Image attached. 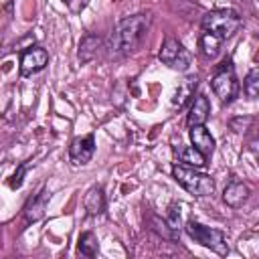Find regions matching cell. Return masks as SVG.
Returning <instances> with one entry per match:
<instances>
[{"label": "cell", "instance_id": "1", "mask_svg": "<svg viewBox=\"0 0 259 259\" xmlns=\"http://www.w3.org/2000/svg\"><path fill=\"white\" fill-rule=\"evenodd\" d=\"M150 24H152V16L148 12H138V14L121 18L111 28V34L107 40L109 55L123 57V55H130L132 51H136L140 47V42L144 40Z\"/></svg>", "mask_w": 259, "mask_h": 259}, {"label": "cell", "instance_id": "2", "mask_svg": "<svg viewBox=\"0 0 259 259\" xmlns=\"http://www.w3.org/2000/svg\"><path fill=\"white\" fill-rule=\"evenodd\" d=\"M172 176L186 192L194 196H210L214 192V180L208 174L200 172L198 168H192L186 164H174Z\"/></svg>", "mask_w": 259, "mask_h": 259}, {"label": "cell", "instance_id": "3", "mask_svg": "<svg viewBox=\"0 0 259 259\" xmlns=\"http://www.w3.org/2000/svg\"><path fill=\"white\" fill-rule=\"evenodd\" d=\"M241 28V16L231 8L210 10L202 16V30L214 34L219 40L231 38Z\"/></svg>", "mask_w": 259, "mask_h": 259}, {"label": "cell", "instance_id": "4", "mask_svg": "<svg viewBox=\"0 0 259 259\" xmlns=\"http://www.w3.org/2000/svg\"><path fill=\"white\" fill-rule=\"evenodd\" d=\"M184 231H186V235H188L194 243H198V245H202V247L214 251L217 255L225 257V255L229 253L227 239H225L223 231H219V229H214V227H206V225H202V223H198V221H188L186 227H184Z\"/></svg>", "mask_w": 259, "mask_h": 259}, {"label": "cell", "instance_id": "5", "mask_svg": "<svg viewBox=\"0 0 259 259\" xmlns=\"http://www.w3.org/2000/svg\"><path fill=\"white\" fill-rule=\"evenodd\" d=\"M210 87L214 91V95L223 101V103H231L237 95H239V81H237V75H235V69H233V63L231 59L223 61L212 79H210Z\"/></svg>", "mask_w": 259, "mask_h": 259}, {"label": "cell", "instance_id": "6", "mask_svg": "<svg viewBox=\"0 0 259 259\" xmlns=\"http://www.w3.org/2000/svg\"><path fill=\"white\" fill-rule=\"evenodd\" d=\"M158 59L164 65H168L170 69H174V71H186L188 65H190V53L174 36H166L164 38V42L160 47V53H158Z\"/></svg>", "mask_w": 259, "mask_h": 259}, {"label": "cell", "instance_id": "7", "mask_svg": "<svg viewBox=\"0 0 259 259\" xmlns=\"http://www.w3.org/2000/svg\"><path fill=\"white\" fill-rule=\"evenodd\" d=\"M47 63H49V53H47V49H42V47H38V45H30V47H26V49L22 51L18 69H20V75H22V77H32V75H36L38 71H42V69L47 67Z\"/></svg>", "mask_w": 259, "mask_h": 259}, {"label": "cell", "instance_id": "8", "mask_svg": "<svg viewBox=\"0 0 259 259\" xmlns=\"http://www.w3.org/2000/svg\"><path fill=\"white\" fill-rule=\"evenodd\" d=\"M95 154V138L93 134L75 138L69 146V158L73 160V164H87Z\"/></svg>", "mask_w": 259, "mask_h": 259}, {"label": "cell", "instance_id": "9", "mask_svg": "<svg viewBox=\"0 0 259 259\" xmlns=\"http://www.w3.org/2000/svg\"><path fill=\"white\" fill-rule=\"evenodd\" d=\"M249 194H251L249 186H247L245 182H241V180L233 178V180L225 186L223 200H225V204H227V206H231V208H239V206H243V202L249 198Z\"/></svg>", "mask_w": 259, "mask_h": 259}, {"label": "cell", "instance_id": "10", "mask_svg": "<svg viewBox=\"0 0 259 259\" xmlns=\"http://www.w3.org/2000/svg\"><path fill=\"white\" fill-rule=\"evenodd\" d=\"M210 115V101L204 93H198L192 101V107L186 115V125L192 127V125H204L206 119Z\"/></svg>", "mask_w": 259, "mask_h": 259}, {"label": "cell", "instance_id": "11", "mask_svg": "<svg viewBox=\"0 0 259 259\" xmlns=\"http://www.w3.org/2000/svg\"><path fill=\"white\" fill-rule=\"evenodd\" d=\"M190 142H192V148H196L202 156H210L214 152V138L204 125L190 127Z\"/></svg>", "mask_w": 259, "mask_h": 259}, {"label": "cell", "instance_id": "12", "mask_svg": "<svg viewBox=\"0 0 259 259\" xmlns=\"http://www.w3.org/2000/svg\"><path fill=\"white\" fill-rule=\"evenodd\" d=\"M101 47H103V40H101L99 34H85V36L81 38V42H79V51H77L79 61H81L83 65H85V63H91V61L99 55Z\"/></svg>", "mask_w": 259, "mask_h": 259}, {"label": "cell", "instance_id": "13", "mask_svg": "<svg viewBox=\"0 0 259 259\" xmlns=\"http://www.w3.org/2000/svg\"><path fill=\"white\" fill-rule=\"evenodd\" d=\"M47 202H49V192L42 188L34 198L28 200V204L24 206V217L28 223H36L45 217V210H47Z\"/></svg>", "mask_w": 259, "mask_h": 259}, {"label": "cell", "instance_id": "14", "mask_svg": "<svg viewBox=\"0 0 259 259\" xmlns=\"http://www.w3.org/2000/svg\"><path fill=\"white\" fill-rule=\"evenodd\" d=\"M83 206L89 214H101L105 210V192L103 188L97 184V186H91L87 192H85V198H83Z\"/></svg>", "mask_w": 259, "mask_h": 259}, {"label": "cell", "instance_id": "15", "mask_svg": "<svg viewBox=\"0 0 259 259\" xmlns=\"http://www.w3.org/2000/svg\"><path fill=\"white\" fill-rule=\"evenodd\" d=\"M196 87H198V79L196 77H186L178 87H176V91H174V97H172V107H184L186 105V101L190 99V97H194V91H196Z\"/></svg>", "mask_w": 259, "mask_h": 259}, {"label": "cell", "instance_id": "16", "mask_svg": "<svg viewBox=\"0 0 259 259\" xmlns=\"http://www.w3.org/2000/svg\"><path fill=\"white\" fill-rule=\"evenodd\" d=\"M221 42L223 40H219L214 34H210L206 30H202V34L198 36V49H200L202 57H206V59H214L221 53Z\"/></svg>", "mask_w": 259, "mask_h": 259}, {"label": "cell", "instance_id": "17", "mask_svg": "<svg viewBox=\"0 0 259 259\" xmlns=\"http://www.w3.org/2000/svg\"><path fill=\"white\" fill-rule=\"evenodd\" d=\"M77 249L81 255L85 257H95L97 251H99V243H97V237L91 233V231H85L79 235V241H77Z\"/></svg>", "mask_w": 259, "mask_h": 259}, {"label": "cell", "instance_id": "18", "mask_svg": "<svg viewBox=\"0 0 259 259\" xmlns=\"http://www.w3.org/2000/svg\"><path fill=\"white\" fill-rule=\"evenodd\" d=\"M180 164H186V166H192V168H202L206 164V156H202L196 148L188 146V148L180 150Z\"/></svg>", "mask_w": 259, "mask_h": 259}, {"label": "cell", "instance_id": "19", "mask_svg": "<svg viewBox=\"0 0 259 259\" xmlns=\"http://www.w3.org/2000/svg\"><path fill=\"white\" fill-rule=\"evenodd\" d=\"M243 91L249 99H257V95H259V69L257 67H253L247 73V77L243 81Z\"/></svg>", "mask_w": 259, "mask_h": 259}, {"label": "cell", "instance_id": "20", "mask_svg": "<svg viewBox=\"0 0 259 259\" xmlns=\"http://www.w3.org/2000/svg\"><path fill=\"white\" fill-rule=\"evenodd\" d=\"M166 225L174 231V233H180V204H172L170 206V214L166 219Z\"/></svg>", "mask_w": 259, "mask_h": 259}, {"label": "cell", "instance_id": "21", "mask_svg": "<svg viewBox=\"0 0 259 259\" xmlns=\"http://www.w3.org/2000/svg\"><path fill=\"white\" fill-rule=\"evenodd\" d=\"M26 168H28V164H20L18 166V170L12 174V180H10V188H20L22 186V176H24V172H26Z\"/></svg>", "mask_w": 259, "mask_h": 259}, {"label": "cell", "instance_id": "22", "mask_svg": "<svg viewBox=\"0 0 259 259\" xmlns=\"http://www.w3.org/2000/svg\"><path fill=\"white\" fill-rule=\"evenodd\" d=\"M65 2H67L69 10H71V12H75V14H79V12L87 6V0H65Z\"/></svg>", "mask_w": 259, "mask_h": 259}, {"label": "cell", "instance_id": "23", "mask_svg": "<svg viewBox=\"0 0 259 259\" xmlns=\"http://www.w3.org/2000/svg\"><path fill=\"white\" fill-rule=\"evenodd\" d=\"M0 45H2V38H0Z\"/></svg>", "mask_w": 259, "mask_h": 259}]
</instances>
